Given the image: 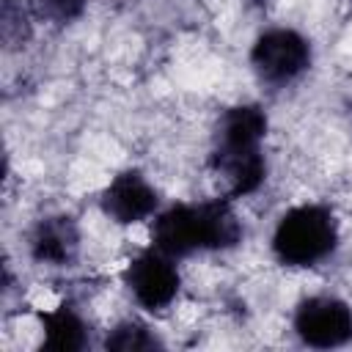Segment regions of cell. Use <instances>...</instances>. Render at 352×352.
Here are the masks:
<instances>
[{
  "mask_svg": "<svg viewBox=\"0 0 352 352\" xmlns=\"http://www.w3.org/2000/svg\"><path fill=\"white\" fill-rule=\"evenodd\" d=\"M267 135V116L256 104H239L223 113L209 157L212 170L223 179L228 198L256 192L267 176L261 140Z\"/></svg>",
  "mask_w": 352,
  "mask_h": 352,
  "instance_id": "6da1fadb",
  "label": "cell"
},
{
  "mask_svg": "<svg viewBox=\"0 0 352 352\" xmlns=\"http://www.w3.org/2000/svg\"><path fill=\"white\" fill-rule=\"evenodd\" d=\"M154 248L170 258L198 250H228L242 239V223L226 201L176 204L157 214L151 226Z\"/></svg>",
  "mask_w": 352,
  "mask_h": 352,
  "instance_id": "7a4b0ae2",
  "label": "cell"
},
{
  "mask_svg": "<svg viewBox=\"0 0 352 352\" xmlns=\"http://www.w3.org/2000/svg\"><path fill=\"white\" fill-rule=\"evenodd\" d=\"M338 248L336 214L322 204L289 209L272 234V253L286 267H316Z\"/></svg>",
  "mask_w": 352,
  "mask_h": 352,
  "instance_id": "3957f363",
  "label": "cell"
},
{
  "mask_svg": "<svg viewBox=\"0 0 352 352\" xmlns=\"http://www.w3.org/2000/svg\"><path fill=\"white\" fill-rule=\"evenodd\" d=\"M250 63L261 82L286 85L311 66V44L297 30L272 28L256 38L250 50Z\"/></svg>",
  "mask_w": 352,
  "mask_h": 352,
  "instance_id": "277c9868",
  "label": "cell"
},
{
  "mask_svg": "<svg viewBox=\"0 0 352 352\" xmlns=\"http://www.w3.org/2000/svg\"><path fill=\"white\" fill-rule=\"evenodd\" d=\"M294 333L314 349L344 346L352 341V308L338 297H308L294 311Z\"/></svg>",
  "mask_w": 352,
  "mask_h": 352,
  "instance_id": "5b68a950",
  "label": "cell"
},
{
  "mask_svg": "<svg viewBox=\"0 0 352 352\" xmlns=\"http://www.w3.org/2000/svg\"><path fill=\"white\" fill-rule=\"evenodd\" d=\"M124 283L146 311H162L179 294V272L173 267V258L157 248L138 253L126 264Z\"/></svg>",
  "mask_w": 352,
  "mask_h": 352,
  "instance_id": "8992f818",
  "label": "cell"
},
{
  "mask_svg": "<svg viewBox=\"0 0 352 352\" xmlns=\"http://www.w3.org/2000/svg\"><path fill=\"white\" fill-rule=\"evenodd\" d=\"M157 204V190L140 170H121L102 192V212L121 226L146 220L148 214H154Z\"/></svg>",
  "mask_w": 352,
  "mask_h": 352,
  "instance_id": "52a82bcc",
  "label": "cell"
},
{
  "mask_svg": "<svg viewBox=\"0 0 352 352\" xmlns=\"http://www.w3.org/2000/svg\"><path fill=\"white\" fill-rule=\"evenodd\" d=\"M80 253V228L69 214L41 217L30 231V256L38 264L72 267Z\"/></svg>",
  "mask_w": 352,
  "mask_h": 352,
  "instance_id": "ba28073f",
  "label": "cell"
},
{
  "mask_svg": "<svg viewBox=\"0 0 352 352\" xmlns=\"http://www.w3.org/2000/svg\"><path fill=\"white\" fill-rule=\"evenodd\" d=\"M41 327H44V349L52 352H77L88 344V333H85V322L82 316L72 308V305H58L55 311L41 316Z\"/></svg>",
  "mask_w": 352,
  "mask_h": 352,
  "instance_id": "9c48e42d",
  "label": "cell"
},
{
  "mask_svg": "<svg viewBox=\"0 0 352 352\" xmlns=\"http://www.w3.org/2000/svg\"><path fill=\"white\" fill-rule=\"evenodd\" d=\"M160 346L162 344L154 336V330H148L140 322H121L104 338V349H113V352H148Z\"/></svg>",
  "mask_w": 352,
  "mask_h": 352,
  "instance_id": "30bf717a",
  "label": "cell"
},
{
  "mask_svg": "<svg viewBox=\"0 0 352 352\" xmlns=\"http://www.w3.org/2000/svg\"><path fill=\"white\" fill-rule=\"evenodd\" d=\"M0 36H3L6 47H19L30 36L28 11L16 0H3V8H0Z\"/></svg>",
  "mask_w": 352,
  "mask_h": 352,
  "instance_id": "8fae6325",
  "label": "cell"
},
{
  "mask_svg": "<svg viewBox=\"0 0 352 352\" xmlns=\"http://www.w3.org/2000/svg\"><path fill=\"white\" fill-rule=\"evenodd\" d=\"M88 0H30V8L38 19L52 25H69L85 11Z\"/></svg>",
  "mask_w": 352,
  "mask_h": 352,
  "instance_id": "7c38bea8",
  "label": "cell"
}]
</instances>
